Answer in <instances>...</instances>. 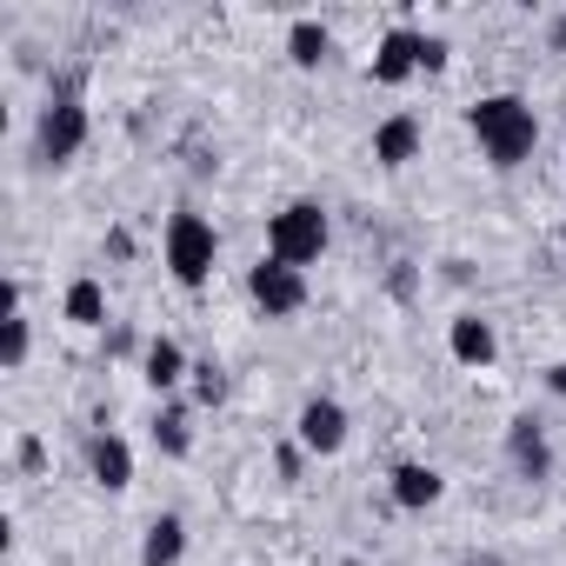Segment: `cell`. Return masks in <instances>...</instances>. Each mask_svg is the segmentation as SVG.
<instances>
[{"mask_svg":"<svg viewBox=\"0 0 566 566\" xmlns=\"http://www.w3.org/2000/svg\"><path fill=\"white\" fill-rule=\"evenodd\" d=\"M467 127H473L480 154H486L500 174L520 167V160H533V147H539V114H533V101H520V94H480V101L467 107Z\"/></svg>","mask_w":566,"mask_h":566,"instance_id":"obj_1","label":"cell"},{"mask_svg":"<svg viewBox=\"0 0 566 566\" xmlns=\"http://www.w3.org/2000/svg\"><path fill=\"white\" fill-rule=\"evenodd\" d=\"M327 240H334V227H327V207L321 200H287V207L266 220V253L287 260V266H301V273L327 253Z\"/></svg>","mask_w":566,"mask_h":566,"instance_id":"obj_2","label":"cell"},{"mask_svg":"<svg viewBox=\"0 0 566 566\" xmlns=\"http://www.w3.org/2000/svg\"><path fill=\"white\" fill-rule=\"evenodd\" d=\"M160 253H167V273L180 287H207L213 280V260H220V233L207 213H174L167 233H160Z\"/></svg>","mask_w":566,"mask_h":566,"instance_id":"obj_3","label":"cell"},{"mask_svg":"<svg viewBox=\"0 0 566 566\" xmlns=\"http://www.w3.org/2000/svg\"><path fill=\"white\" fill-rule=\"evenodd\" d=\"M81 147H87V107H81V94H74V81H67V87L48 101L41 127H34V154H41L48 167H67Z\"/></svg>","mask_w":566,"mask_h":566,"instance_id":"obj_4","label":"cell"},{"mask_svg":"<svg viewBox=\"0 0 566 566\" xmlns=\"http://www.w3.org/2000/svg\"><path fill=\"white\" fill-rule=\"evenodd\" d=\"M247 301H253L266 321H294V314L307 307V273L266 253L260 266H247Z\"/></svg>","mask_w":566,"mask_h":566,"instance_id":"obj_5","label":"cell"},{"mask_svg":"<svg viewBox=\"0 0 566 566\" xmlns=\"http://www.w3.org/2000/svg\"><path fill=\"white\" fill-rule=\"evenodd\" d=\"M347 433H354V420H347V407L340 400H327V394H314L307 407H301V420H294V440L307 447V453H340L347 447Z\"/></svg>","mask_w":566,"mask_h":566,"instance_id":"obj_6","label":"cell"},{"mask_svg":"<svg viewBox=\"0 0 566 566\" xmlns=\"http://www.w3.org/2000/svg\"><path fill=\"white\" fill-rule=\"evenodd\" d=\"M420 28H387L380 41H374V81L380 87H407L413 74H420Z\"/></svg>","mask_w":566,"mask_h":566,"instance_id":"obj_7","label":"cell"},{"mask_svg":"<svg viewBox=\"0 0 566 566\" xmlns=\"http://www.w3.org/2000/svg\"><path fill=\"white\" fill-rule=\"evenodd\" d=\"M420 147H427V127H420V114H387L380 127H374V160L380 167H413L420 160Z\"/></svg>","mask_w":566,"mask_h":566,"instance_id":"obj_8","label":"cell"},{"mask_svg":"<svg viewBox=\"0 0 566 566\" xmlns=\"http://www.w3.org/2000/svg\"><path fill=\"white\" fill-rule=\"evenodd\" d=\"M506 460H513L520 480H546V473H553V447H546V427H539L533 413H520V420L506 427Z\"/></svg>","mask_w":566,"mask_h":566,"instance_id":"obj_9","label":"cell"},{"mask_svg":"<svg viewBox=\"0 0 566 566\" xmlns=\"http://www.w3.org/2000/svg\"><path fill=\"white\" fill-rule=\"evenodd\" d=\"M87 473H94V486H107V493H127L134 486V447L120 440V433H94L87 440Z\"/></svg>","mask_w":566,"mask_h":566,"instance_id":"obj_10","label":"cell"},{"mask_svg":"<svg viewBox=\"0 0 566 566\" xmlns=\"http://www.w3.org/2000/svg\"><path fill=\"white\" fill-rule=\"evenodd\" d=\"M387 493H394V506L427 513V506H440L447 480H440V467H427V460H400V467L387 473Z\"/></svg>","mask_w":566,"mask_h":566,"instance_id":"obj_11","label":"cell"},{"mask_svg":"<svg viewBox=\"0 0 566 566\" xmlns=\"http://www.w3.org/2000/svg\"><path fill=\"white\" fill-rule=\"evenodd\" d=\"M447 354H453L460 367H493V360H500V334H493V321L460 314V321L447 327Z\"/></svg>","mask_w":566,"mask_h":566,"instance_id":"obj_12","label":"cell"},{"mask_svg":"<svg viewBox=\"0 0 566 566\" xmlns=\"http://www.w3.org/2000/svg\"><path fill=\"white\" fill-rule=\"evenodd\" d=\"M187 374H193V360L180 354V340H147V354H140V380H147L154 394H180Z\"/></svg>","mask_w":566,"mask_h":566,"instance_id":"obj_13","label":"cell"},{"mask_svg":"<svg viewBox=\"0 0 566 566\" xmlns=\"http://www.w3.org/2000/svg\"><path fill=\"white\" fill-rule=\"evenodd\" d=\"M180 553H187V520L180 513H154L147 539H140V566H180Z\"/></svg>","mask_w":566,"mask_h":566,"instance_id":"obj_14","label":"cell"},{"mask_svg":"<svg viewBox=\"0 0 566 566\" xmlns=\"http://www.w3.org/2000/svg\"><path fill=\"white\" fill-rule=\"evenodd\" d=\"M61 321H67V327H107V287H101L94 273L67 280V294H61Z\"/></svg>","mask_w":566,"mask_h":566,"instance_id":"obj_15","label":"cell"},{"mask_svg":"<svg viewBox=\"0 0 566 566\" xmlns=\"http://www.w3.org/2000/svg\"><path fill=\"white\" fill-rule=\"evenodd\" d=\"M154 447H160L167 460H187V453H193V407L167 400V407L154 413Z\"/></svg>","mask_w":566,"mask_h":566,"instance_id":"obj_16","label":"cell"},{"mask_svg":"<svg viewBox=\"0 0 566 566\" xmlns=\"http://www.w3.org/2000/svg\"><path fill=\"white\" fill-rule=\"evenodd\" d=\"M327 54H334V34H327L321 21H294V28H287V61H294V67H307V74H314Z\"/></svg>","mask_w":566,"mask_h":566,"instance_id":"obj_17","label":"cell"},{"mask_svg":"<svg viewBox=\"0 0 566 566\" xmlns=\"http://www.w3.org/2000/svg\"><path fill=\"white\" fill-rule=\"evenodd\" d=\"M28 347H34V327H28V314H8L0 321V367H28Z\"/></svg>","mask_w":566,"mask_h":566,"instance_id":"obj_18","label":"cell"},{"mask_svg":"<svg viewBox=\"0 0 566 566\" xmlns=\"http://www.w3.org/2000/svg\"><path fill=\"white\" fill-rule=\"evenodd\" d=\"M187 380H193V407H220V400H227V374H220L213 360H193Z\"/></svg>","mask_w":566,"mask_h":566,"instance_id":"obj_19","label":"cell"},{"mask_svg":"<svg viewBox=\"0 0 566 566\" xmlns=\"http://www.w3.org/2000/svg\"><path fill=\"white\" fill-rule=\"evenodd\" d=\"M440 67H447V41L427 34V41H420V74H440Z\"/></svg>","mask_w":566,"mask_h":566,"instance_id":"obj_20","label":"cell"},{"mask_svg":"<svg viewBox=\"0 0 566 566\" xmlns=\"http://www.w3.org/2000/svg\"><path fill=\"white\" fill-rule=\"evenodd\" d=\"M14 460H21V467H28V473H41V467H48V447H41V440H34V433H28V440H21V447H14Z\"/></svg>","mask_w":566,"mask_h":566,"instance_id":"obj_21","label":"cell"},{"mask_svg":"<svg viewBox=\"0 0 566 566\" xmlns=\"http://www.w3.org/2000/svg\"><path fill=\"white\" fill-rule=\"evenodd\" d=\"M546 387H553V394H566V360H559V367L546 374Z\"/></svg>","mask_w":566,"mask_h":566,"instance_id":"obj_22","label":"cell"}]
</instances>
